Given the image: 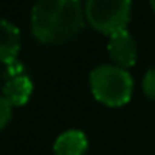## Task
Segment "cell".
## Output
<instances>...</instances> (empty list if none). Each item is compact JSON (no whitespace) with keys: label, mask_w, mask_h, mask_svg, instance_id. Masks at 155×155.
I'll return each instance as SVG.
<instances>
[{"label":"cell","mask_w":155,"mask_h":155,"mask_svg":"<svg viewBox=\"0 0 155 155\" xmlns=\"http://www.w3.org/2000/svg\"><path fill=\"white\" fill-rule=\"evenodd\" d=\"M150 5H152V8H153V12H155V0H150Z\"/></svg>","instance_id":"obj_10"},{"label":"cell","mask_w":155,"mask_h":155,"mask_svg":"<svg viewBox=\"0 0 155 155\" xmlns=\"http://www.w3.org/2000/svg\"><path fill=\"white\" fill-rule=\"evenodd\" d=\"M132 14V0H87L85 18L94 30L114 35L127 28Z\"/></svg>","instance_id":"obj_3"},{"label":"cell","mask_w":155,"mask_h":155,"mask_svg":"<svg viewBox=\"0 0 155 155\" xmlns=\"http://www.w3.org/2000/svg\"><path fill=\"white\" fill-rule=\"evenodd\" d=\"M107 50L114 64L122 68H128L137 62V44L127 28L110 35Z\"/></svg>","instance_id":"obj_4"},{"label":"cell","mask_w":155,"mask_h":155,"mask_svg":"<svg viewBox=\"0 0 155 155\" xmlns=\"http://www.w3.org/2000/svg\"><path fill=\"white\" fill-rule=\"evenodd\" d=\"M20 50V30L8 18H0V64H12L17 60Z\"/></svg>","instance_id":"obj_6"},{"label":"cell","mask_w":155,"mask_h":155,"mask_svg":"<svg viewBox=\"0 0 155 155\" xmlns=\"http://www.w3.org/2000/svg\"><path fill=\"white\" fill-rule=\"evenodd\" d=\"M88 148V138L85 132L78 128H68L62 132L54 142V155H85Z\"/></svg>","instance_id":"obj_7"},{"label":"cell","mask_w":155,"mask_h":155,"mask_svg":"<svg viewBox=\"0 0 155 155\" xmlns=\"http://www.w3.org/2000/svg\"><path fill=\"white\" fill-rule=\"evenodd\" d=\"M34 92V82L27 74H8L2 84V95L12 107L25 105Z\"/></svg>","instance_id":"obj_5"},{"label":"cell","mask_w":155,"mask_h":155,"mask_svg":"<svg viewBox=\"0 0 155 155\" xmlns=\"http://www.w3.org/2000/svg\"><path fill=\"white\" fill-rule=\"evenodd\" d=\"M90 90L95 100L108 107L125 105L134 92V78L127 68L112 64H100L90 72Z\"/></svg>","instance_id":"obj_2"},{"label":"cell","mask_w":155,"mask_h":155,"mask_svg":"<svg viewBox=\"0 0 155 155\" xmlns=\"http://www.w3.org/2000/svg\"><path fill=\"white\" fill-rule=\"evenodd\" d=\"M85 7L80 0H37L32 7V34L42 44L58 45L82 30Z\"/></svg>","instance_id":"obj_1"},{"label":"cell","mask_w":155,"mask_h":155,"mask_svg":"<svg viewBox=\"0 0 155 155\" xmlns=\"http://www.w3.org/2000/svg\"><path fill=\"white\" fill-rule=\"evenodd\" d=\"M0 80H2V72H0Z\"/></svg>","instance_id":"obj_11"},{"label":"cell","mask_w":155,"mask_h":155,"mask_svg":"<svg viewBox=\"0 0 155 155\" xmlns=\"http://www.w3.org/2000/svg\"><path fill=\"white\" fill-rule=\"evenodd\" d=\"M12 118V105L8 104V100L0 95V130L7 127V124Z\"/></svg>","instance_id":"obj_9"},{"label":"cell","mask_w":155,"mask_h":155,"mask_svg":"<svg viewBox=\"0 0 155 155\" xmlns=\"http://www.w3.org/2000/svg\"><path fill=\"white\" fill-rule=\"evenodd\" d=\"M142 88L148 98L155 100V68H148L142 78Z\"/></svg>","instance_id":"obj_8"}]
</instances>
